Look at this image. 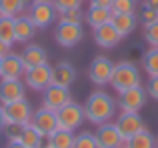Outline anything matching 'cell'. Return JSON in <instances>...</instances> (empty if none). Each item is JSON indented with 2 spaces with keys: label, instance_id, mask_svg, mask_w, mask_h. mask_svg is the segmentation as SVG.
Instances as JSON below:
<instances>
[{
  "label": "cell",
  "instance_id": "cell-1",
  "mask_svg": "<svg viewBox=\"0 0 158 148\" xmlns=\"http://www.w3.org/2000/svg\"><path fill=\"white\" fill-rule=\"evenodd\" d=\"M84 108V118L92 124H104L110 122L116 114V100L104 90H94L86 102L82 104Z\"/></svg>",
  "mask_w": 158,
  "mask_h": 148
},
{
  "label": "cell",
  "instance_id": "cell-2",
  "mask_svg": "<svg viewBox=\"0 0 158 148\" xmlns=\"http://www.w3.org/2000/svg\"><path fill=\"white\" fill-rule=\"evenodd\" d=\"M142 84L140 80V70L134 62L130 60H122V62H114V72L110 78V86L116 92H124L128 88H134V86Z\"/></svg>",
  "mask_w": 158,
  "mask_h": 148
},
{
  "label": "cell",
  "instance_id": "cell-3",
  "mask_svg": "<svg viewBox=\"0 0 158 148\" xmlns=\"http://www.w3.org/2000/svg\"><path fill=\"white\" fill-rule=\"evenodd\" d=\"M56 116H58V128L68 130V132H76L82 126V122L86 120L82 104H78V102H74V100H70L66 106H62L56 112Z\"/></svg>",
  "mask_w": 158,
  "mask_h": 148
},
{
  "label": "cell",
  "instance_id": "cell-4",
  "mask_svg": "<svg viewBox=\"0 0 158 148\" xmlns=\"http://www.w3.org/2000/svg\"><path fill=\"white\" fill-rule=\"evenodd\" d=\"M146 88L142 84L134 86V88H128L124 92L118 94V100H116V106L120 108V112H140L142 106L146 104Z\"/></svg>",
  "mask_w": 158,
  "mask_h": 148
},
{
  "label": "cell",
  "instance_id": "cell-5",
  "mask_svg": "<svg viewBox=\"0 0 158 148\" xmlns=\"http://www.w3.org/2000/svg\"><path fill=\"white\" fill-rule=\"evenodd\" d=\"M22 80H24V84H26V88L36 90V92H44V90L52 84V66L42 64V66L28 68V70L24 72Z\"/></svg>",
  "mask_w": 158,
  "mask_h": 148
},
{
  "label": "cell",
  "instance_id": "cell-6",
  "mask_svg": "<svg viewBox=\"0 0 158 148\" xmlns=\"http://www.w3.org/2000/svg\"><path fill=\"white\" fill-rule=\"evenodd\" d=\"M84 38V28L82 24H68V22H58L54 30V40L62 48H74L80 40Z\"/></svg>",
  "mask_w": 158,
  "mask_h": 148
},
{
  "label": "cell",
  "instance_id": "cell-7",
  "mask_svg": "<svg viewBox=\"0 0 158 148\" xmlns=\"http://www.w3.org/2000/svg\"><path fill=\"white\" fill-rule=\"evenodd\" d=\"M112 72H114V62L108 56H96L92 64L88 66V78L96 86H106L110 84Z\"/></svg>",
  "mask_w": 158,
  "mask_h": 148
},
{
  "label": "cell",
  "instance_id": "cell-8",
  "mask_svg": "<svg viewBox=\"0 0 158 148\" xmlns=\"http://www.w3.org/2000/svg\"><path fill=\"white\" fill-rule=\"evenodd\" d=\"M94 138H96L98 148H122L124 146V138L120 136L118 128H116V124L112 120L104 122V124H98Z\"/></svg>",
  "mask_w": 158,
  "mask_h": 148
},
{
  "label": "cell",
  "instance_id": "cell-9",
  "mask_svg": "<svg viewBox=\"0 0 158 148\" xmlns=\"http://www.w3.org/2000/svg\"><path fill=\"white\" fill-rule=\"evenodd\" d=\"M116 128H118L120 136L124 138V142L128 138H132L134 134H138L140 130H144V120L140 116V112H120V116L114 120Z\"/></svg>",
  "mask_w": 158,
  "mask_h": 148
},
{
  "label": "cell",
  "instance_id": "cell-10",
  "mask_svg": "<svg viewBox=\"0 0 158 148\" xmlns=\"http://www.w3.org/2000/svg\"><path fill=\"white\" fill-rule=\"evenodd\" d=\"M26 14L30 16V20L34 22L36 28H48L54 20H56L58 12H56V8H54L52 2H34L28 8Z\"/></svg>",
  "mask_w": 158,
  "mask_h": 148
},
{
  "label": "cell",
  "instance_id": "cell-11",
  "mask_svg": "<svg viewBox=\"0 0 158 148\" xmlns=\"http://www.w3.org/2000/svg\"><path fill=\"white\" fill-rule=\"evenodd\" d=\"M32 114H34V110H32L30 102L24 98V100H16L12 102V104H4V116H6V122H16V124H30L32 120Z\"/></svg>",
  "mask_w": 158,
  "mask_h": 148
},
{
  "label": "cell",
  "instance_id": "cell-12",
  "mask_svg": "<svg viewBox=\"0 0 158 148\" xmlns=\"http://www.w3.org/2000/svg\"><path fill=\"white\" fill-rule=\"evenodd\" d=\"M30 124L34 126V128L38 130L44 138H46V136H50L54 130H58V116H56V112H54V110L40 106V108L32 114Z\"/></svg>",
  "mask_w": 158,
  "mask_h": 148
},
{
  "label": "cell",
  "instance_id": "cell-13",
  "mask_svg": "<svg viewBox=\"0 0 158 148\" xmlns=\"http://www.w3.org/2000/svg\"><path fill=\"white\" fill-rule=\"evenodd\" d=\"M72 100L70 96V88H64V86H56V84H50L46 90H44V96H42V106L44 108H50L54 112L66 106L68 102Z\"/></svg>",
  "mask_w": 158,
  "mask_h": 148
},
{
  "label": "cell",
  "instance_id": "cell-14",
  "mask_svg": "<svg viewBox=\"0 0 158 148\" xmlns=\"http://www.w3.org/2000/svg\"><path fill=\"white\" fill-rule=\"evenodd\" d=\"M26 98L24 80H0V104H12L16 100Z\"/></svg>",
  "mask_w": 158,
  "mask_h": 148
},
{
  "label": "cell",
  "instance_id": "cell-15",
  "mask_svg": "<svg viewBox=\"0 0 158 148\" xmlns=\"http://www.w3.org/2000/svg\"><path fill=\"white\" fill-rule=\"evenodd\" d=\"M24 62L20 58V54L10 52L8 56L2 58V70H0V80H22L24 78Z\"/></svg>",
  "mask_w": 158,
  "mask_h": 148
},
{
  "label": "cell",
  "instance_id": "cell-16",
  "mask_svg": "<svg viewBox=\"0 0 158 148\" xmlns=\"http://www.w3.org/2000/svg\"><path fill=\"white\" fill-rule=\"evenodd\" d=\"M20 58L24 62V68L28 70V68L48 64V52L40 44H26V48L20 52Z\"/></svg>",
  "mask_w": 158,
  "mask_h": 148
},
{
  "label": "cell",
  "instance_id": "cell-17",
  "mask_svg": "<svg viewBox=\"0 0 158 148\" xmlns=\"http://www.w3.org/2000/svg\"><path fill=\"white\" fill-rule=\"evenodd\" d=\"M76 80V68L70 62L62 60L56 66H52V84L56 86H64V88H70Z\"/></svg>",
  "mask_w": 158,
  "mask_h": 148
},
{
  "label": "cell",
  "instance_id": "cell-18",
  "mask_svg": "<svg viewBox=\"0 0 158 148\" xmlns=\"http://www.w3.org/2000/svg\"><path fill=\"white\" fill-rule=\"evenodd\" d=\"M36 30L38 28L34 26V22L30 20V16L28 14H18L14 18V38H16V42H28V40H32L34 38V34H36Z\"/></svg>",
  "mask_w": 158,
  "mask_h": 148
},
{
  "label": "cell",
  "instance_id": "cell-19",
  "mask_svg": "<svg viewBox=\"0 0 158 148\" xmlns=\"http://www.w3.org/2000/svg\"><path fill=\"white\" fill-rule=\"evenodd\" d=\"M94 40H96V44L100 48H106V50H108V48L118 46L120 40H122V36H120L118 30L108 22V24H104V26H100V28L94 30Z\"/></svg>",
  "mask_w": 158,
  "mask_h": 148
},
{
  "label": "cell",
  "instance_id": "cell-20",
  "mask_svg": "<svg viewBox=\"0 0 158 148\" xmlns=\"http://www.w3.org/2000/svg\"><path fill=\"white\" fill-rule=\"evenodd\" d=\"M110 24L124 38V36H130L132 32L136 30V26H138V16L136 14H116V12H112Z\"/></svg>",
  "mask_w": 158,
  "mask_h": 148
},
{
  "label": "cell",
  "instance_id": "cell-21",
  "mask_svg": "<svg viewBox=\"0 0 158 148\" xmlns=\"http://www.w3.org/2000/svg\"><path fill=\"white\" fill-rule=\"evenodd\" d=\"M74 138H76V134L74 132H68V130H54L50 136H46V140H44V146L46 148H72L74 146Z\"/></svg>",
  "mask_w": 158,
  "mask_h": 148
},
{
  "label": "cell",
  "instance_id": "cell-22",
  "mask_svg": "<svg viewBox=\"0 0 158 148\" xmlns=\"http://www.w3.org/2000/svg\"><path fill=\"white\" fill-rule=\"evenodd\" d=\"M84 18H86V22L90 24V28L96 30V28H100V26H104V24L110 22L112 10L110 8H100V6H90L88 12L84 14Z\"/></svg>",
  "mask_w": 158,
  "mask_h": 148
},
{
  "label": "cell",
  "instance_id": "cell-23",
  "mask_svg": "<svg viewBox=\"0 0 158 148\" xmlns=\"http://www.w3.org/2000/svg\"><path fill=\"white\" fill-rule=\"evenodd\" d=\"M124 148H156V136L150 130H140L138 134H134L132 138H128L124 142Z\"/></svg>",
  "mask_w": 158,
  "mask_h": 148
},
{
  "label": "cell",
  "instance_id": "cell-24",
  "mask_svg": "<svg viewBox=\"0 0 158 148\" xmlns=\"http://www.w3.org/2000/svg\"><path fill=\"white\" fill-rule=\"evenodd\" d=\"M44 140H46V138H44L32 124H26V126H24L22 136H20V142H22L26 148H42L44 146Z\"/></svg>",
  "mask_w": 158,
  "mask_h": 148
},
{
  "label": "cell",
  "instance_id": "cell-25",
  "mask_svg": "<svg viewBox=\"0 0 158 148\" xmlns=\"http://www.w3.org/2000/svg\"><path fill=\"white\" fill-rule=\"evenodd\" d=\"M142 68L148 76H158V46H150L142 54Z\"/></svg>",
  "mask_w": 158,
  "mask_h": 148
},
{
  "label": "cell",
  "instance_id": "cell-26",
  "mask_svg": "<svg viewBox=\"0 0 158 148\" xmlns=\"http://www.w3.org/2000/svg\"><path fill=\"white\" fill-rule=\"evenodd\" d=\"M0 40L8 42L10 46L16 42V38H14V18H10V16H0Z\"/></svg>",
  "mask_w": 158,
  "mask_h": 148
},
{
  "label": "cell",
  "instance_id": "cell-27",
  "mask_svg": "<svg viewBox=\"0 0 158 148\" xmlns=\"http://www.w3.org/2000/svg\"><path fill=\"white\" fill-rule=\"evenodd\" d=\"M24 10H26V8L22 6L20 0H0V16H10V18H16V16L22 14Z\"/></svg>",
  "mask_w": 158,
  "mask_h": 148
},
{
  "label": "cell",
  "instance_id": "cell-28",
  "mask_svg": "<svg viewBox=\"0 0 158 148\" xmlns=\"http://www.w3.org/2000/svg\"><path fill=\"white\" fill-rule=\"evenodd\" d=\"M136 6L138 0H114L110 10L116 14H136Z\"/></svg>",
  "mask_w": 158,
  "mask_h": 148
},
{
  "label": "cell",
  "instance_id": "cell-29",
  "mask_svg": "<svg viewBox=\"0 0 158 148\" xmlns=\"http://www.w3.org/2000/svg\"><path fill=\"white\" fill-rule=\"evenodd\" d=\"M22 130H24L22 124H16V122H6V124H4V128H2V134L6 136L8 142H16V140H20V136H22Z\"/></svg>",
  "mask_w": 158,
  "mask_h": 148
},
{
  "label": "cell",
  "instance_id": "cell-30",
  "mask_svg": "<svg viewBox=\"0 0 158 148\" xmlns=\"http://www.w3.org/2000/svg\"><path fill=\"white\" fill-rule=\"evenodd\" d=\"M72 148H98L96 146V138H94L92 132L84 130V132H80L76 138H74V146Z\"/></svg>",
  "mask_w": 158,
  "mask_h": 148
},
{
  "label": "cell",
  "instance_id": "cell-31",
  "mask_svg": "<svg viewBox=\"0 0 158 148\" xmlns=\"http://www.w3.org/2000/svg\"><path fill=\"white\" fill-rule=\"evenodd\" d=\"M60 22H68V24H82L84 20V14H82V8H70V10L58 14Z\"/></svg>",
  "mask_w": 158,
  "mask_h": 148
},
{
  "label": "cell",
  "instance_id": "cell-32",
  "mask_svg": "<svg viewBox=\"0 0 158 148\" xmlns=\"http://www.w3.org/2000/svg\"><path fill=\"white\" fill-rule=\"evenodd\" d=\"M52 4L58 14L70 10V8H82V0H52Z\"/></svg>",
  "mask_w": 158,
  "mask_h": 148
},
{
  "label": "cell",
  "instance_id": "cell-33",
  "mask_svg": "<svg viewBox=\"0 0 158 148\" xmlns=\"http://www.w3.org/2000/svg\"><path fill=\"white\" fill-rule=\"evenodd\" d=\"M138 20L144 24V26H148V24H154V22H158V10H154V8H146V6H142Z\"/></svg>",
  "mask_w": 158,
  "mask_h": 148
},
{
  "label": "cell",
  "instance_id": "cell-34",
  "mask_svg": "<svg viewBox=\"0 0 158 148\" xmlns=\"http://www.w3.org/2000/svg\"><path fill=\"white\" fill-rule=\"evenodd\" d=\"M144 40L150 46H158V22L144 26Z\"/></svg>",
  "mask_w": 158,
  "mask_h": 148
},
{
  "label": "cell",
  "instance_id": "cell-35",
  "mask_svg": "<svg viewBox=\"0 0 158 148\" xmlns=\"http://www.w3.org/2000/svg\"><path fill=\"white\" fill-rule=\"evenodd\" d=\"M146 94L152 100H158V76H152L146 84Z\"/></svg>",
  "mask_w": 158,
  "mask_h": 148
},
{
  "label": "cell",
  "instance_id": "cell-36",
  "mask_svg": "<svg viewBox=\"0 0 158 148\" xmlns=\"http://www.w3.org/2000/svg\"><path fill=\"white\" fill-rule=\"evenodd\" d=\"M12 52V46L8 42H4V40H0V58H4V56H8Z\"/></svg>",
  "mask_w": 158,
  "mask_h": 148
},
{
  "label": "cell",
  "instance_id": "cell-37",
  "mask_svg": "<svg viewBox=\"0 0 158 148\" xmlns=\"http://www.w3.org/2000/svg\"><path fill=\"white\" fill-rule=\"evenodd\" d=\"M114 0H90V6H100V8H112Z\"/></svg>",
  "mask_w": 158,
  "mask_h": 148
},
{
  "label": "cell",
  "instance_id": "cell-38",
  "mask_svg": "<svg viewBox=\"0 0 158 148\" xmlns=\"http://www.w3.org/2000/svg\"><path fill=\"white\" fill-rule=\"evenodd\" d=\"M142 6H146V8H154V10H158V0H142Z\"/></svg>",
  "mask_w": 158,
  "mask_h": 148
},
{
  "label": "cell",
  "instance_id": "cell-39",
  "mask_svg": "<svg viewBox=\"0 0 158 148\" xmlns=\"http://www.w3.org/2000/svg\"><path fill=\"white\" fill-rule=\"evenodd\" d=\"M4 124H6V116H4V106L0 104V132H2Z\"/></svg>",
  "mask_w": 158,
  "mask_h": 148
},
{
  "label": "cell",
  "instance_id": "cell-40",
  "mask_svg": "<svg viewBox=\"0 0 158 148\" xmlns=\"http://www.w3.org/2000/svg\"><path fill=\"white\" fill-rule=\"evenodd\" d=\"M4 148H26V146H24L20 140H16V142H6V146H4Z\"/></svg>",
  "mask_w": 158,
  "mask_h": 148
},
{
  "label": "cell",
  "instance_id": "cell-41",
  "mask_svg": "<svg viewBox=\"0 0 158 148\" xmlns=\"http://www.w3.org/2000/svg\"><path fill=\"white\" fill-rule=\"evenodd\" d=\"M20 2H22V6H24V8H26V10H28V8H30L32 4L36 2V0H20Z\"/></svg>",
  "mask_w": 158,
  "mask_h": 148
},
{
  "label": "cell",
  "instance_id": "cell-42",
  "mask_svg": "<svg viewBox=\"0 0 158 148\" xmlns=\"http://www.w3.org/2000/svg\"><path fill=\"white\" fill-rule=\"evenodd\" d=\"M36 2H52V0H36Z\"/></svg>",
  "mask_w": 158,
  "mask_h": 148
},
{
  "label": "cell",
  "instance_id": "cell-43",
  "mask_svg": "<svg viewBox=\"0 0 158 148\" xmlns=\"http://www.w3.org/2000/svg\"><path fill=\"white\" fill-rule=\"evenodd\" d=\"M0 70H2V58H0Z\"/></svg>",
  "mask_w": 158,
  "mask_h": 148
},
{
  "label": "cell",
  "instance_id": "cell-44",
  "mask_svg": "<svg viewBox=\"0 0 158 148\" xmlns=\"http://www.w3.org/2000/svg\"><path fill=\"white\" fill-rule=\"evenodd\" d=\"M156 148H158V136H156Z\"/></svg>",
  "mask_w": 158,
  "mask_h": 148
},
{
  "label": "cell",
  "instance_id": "cell-45",
  "mask_svg": "<svg viewBox=\"0 0 158 148\" xmlns=\"http://www.w3.org/2000/svg\"><path fill=\"white\" fill-rule=\"evenodd\" d=\"M42 148H46V146H42Z\"/></svg>",
  "mask_w": 158,
  "mask_h": 148
},
{
  "label": "cell",
  "instance_id": "cell-46",
  "mask_svg": "<svg viewBox=\"0 0 158 148\" xmlns=\"http://www.w3.org/2000/svg\"><path fill=\"white\" fill-rule=\"evenodd\" d=\"M122 148H124V146H122Z\"/></svg>",
  "mask_w": 158,
  "mask_h": 148
}]
</instances>
